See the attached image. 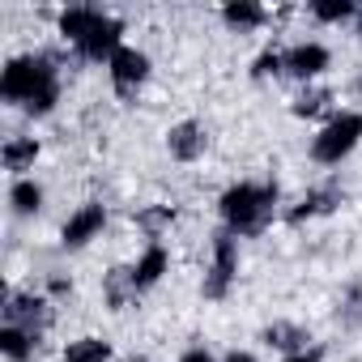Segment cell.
I'll use <instances>...</instances> for the list:
<instances>
[{
  "label": "cell",
  "instance_id": "obj_2",
  "mask_svg": "<svg viewBox=\"0 0 362 362\" xmlns=\"http://www.w3.org/2000/svg\"><path fill=\"white\" fill-rule=\"evenodd\" d=\"M60 35L86 56V60H111L124 43V26L115 18H107L103 9H90V5H77V9H64L60 13Z\"/></svg>",
  "mask_w": 362,
  "mask_h": 362
},
{
  "label": "cell",
  "instance_id": "obj_16",
  "mask_svg": "<svg viewBox=\"0 0 362 362\" xmlns=\"http://www.w3.org/2000/svg\"><path fill=\"white\" fill-rule=\"evenodd\" d=\"M9 205H13L18 218H30V214L43 209V188L35 184V179H18V184L9 188Z\"/></svg>",
  "mask_w": 362,
  "mask_h": 362
},
{
  "label": "cell",
  "instance_id": "obj_3",
  "mask_svg": "<svg viewBox=\"0 0 362 362\" xmlns=\"http://www.w3.org/2000/svg\"><path fill=\"white\" fill-rule=\"evenodd\" d=\"M222 222L230 235H256L273 218L277 205V184H235L222 192Z\"/></svg>",
  "mask_w": 362,
  "mask_h": 362
},
{
  "label": "cell",
  "instance_id": "obj_20",
  "mask_svg": "<svg viewBox=\"0 0 362 362\" xmlns=\"http://www.w3.org/2000/svg\"><path fill=\"white\" fill-rule=\"evenodd\" d=\"M311 13H315L320 22H345V18H358V9L349 5V0H315Z\"/></svg>",
  "mask_w": 362,
  "mask_h": 362
},
{
  "label": "cell",
  "instance_id": "obj_8",
  "mask_svg": "<svg viewBox=\"0 0 362 362\" xmlns=\"http://www.w3.org/2000/svg\"><path fill=\"white\" fill-rule=\"evenodd\" d=\"M205 145H209V132H205V124H197V119H184V124H175V128L166 132V149H170V158H179V162H197V158L205 153Z\"/></svg>",
  "mask_w": 362,
  "mask_h": 362
},
{
  "label": "cell",
  "instance_id": "obj_12",
  "mask_svg": "<svg viewBox=\"0 0 362 362\" xmlns=\"http://www.w3.org/2000/svg\"><path fill=\"white\" fill-rule=\"evenodd\" d=\"M166 269H170V256H166V247H162V243H149V247L141 252V260L132 264V281H136V294H141V290H149V286H158Z\"/></svg>",
  "mask_w": 362,
  "mask_h": 362
},
{
  "label": "cell",
  "instance_id": "obj_25",
  "mask_svg": "<svg viewBox=\"0 0 362 362\" xmlns=\"http://www.w3.org/2000/svg\"><path fill=\"white\" fill-rule=\"evenodd\" d=\"M179 362H214V354L205 345H192V349H184V358H179Z\"/></svg>",
  "mask_w": 362,
  "mask_h": 362
},
{
  "label": "cell",
  "instance_id": "obj_5",
  "mask_svg": "<svg viewBox=\"0 0 362 362\" xmlns=\"http://www.w3.org/2000/svg\"><path fill=\"white\" fill-rule=\"evenodd\" d=\"M235 277H239V247H235V235L230 230H222L218 239H214V264H209V273H205V298H226L230 294V286H235Z\"/></svg>",
  "mask_w": 362,
  "mask_h": 362
},
{
  "label": "cell",
  "instance_id": "obj_19",
  "mask_svg": "<svg viewBox=\"0 0 362 362\" xmlns=\"http://www.w3.org/2000/svg\"><path fill=\"white\" fill-rule=\"evenodd\" d=\"M128 298H136V281H132V269H111V273H107V303L119 311Z\"/></svg>",
  "mask_w": 362,
  "mask_h": 362
},
{
  "label": "cell",
  "instance_id": "obj_10",
  "mask_svg": "<svg viewBox=\"0 0 362 362\" xmlns=\"http://www.w3.org/2000/svg\"><path fill=\"white\" fill-rule=\"evenodd\" d=\"M328 69V47L324 43H294L286 52V73L298 77V81H311Z\"/></svg>",
  "mask_w": 362,
  "mask_h": 362
},
{
  "label": "cell",
  "instance_id": "obj_18",
  "mask_svg": "<svg viewBox=\"0 0 362 362\" xmlns=\"http://www.w3.org/2000/svg\"><path fill=\"white\" fill-rule=\"evenodd\" d=\"M222 22L235 26V30H247V26H260L264 22V9L260 5H247V0H230V5H222Z\"/></svg>",
  "mask_w": 362,
  "mask_h": 362
},
{
  "label": "cell",
  "instance_id": "obj_21",
  "mask_svg": "<svg viewBox=\"0 0 362 362\" xmlns=\"http://www.w3.org/2000/svg\"><path fill=\"white\" fill-rule=\"evenodd\" d=\"M277 73H286V52H264L252 69V77H277Z\"/></svg>",
  "mask_w": 362,
  "mask_h": 362
},
{
  "label": "cell",
  "instance_id": "obj_26",
  "mask_svg": "<svg viewBox=\"0 0 362 362\" xmlns=\"http://www.w3.org/2000/svg\"><path fill=\"white\" fill-rule=\"evenodd\" d=\"M222 362H256V358H252V354H247V349H230V354H226V358H222Z\"/></svg>",
  "mask_w": 362,
  "mask_h": 362
},
{
  "label": "cell",
  "instance_id": "obj_23",
  "mask_svg": "<svg viewBox=\"0 0 362 362\" xmlns=\"http://www.w3.org/2000/svg\"><path fill=\"white\" fill-rule=\"evenodd\" d=\"M170 218H175L170 209H149V214H141L136 222H141L145 230H158V226H170Z\"/></svg>",
  "mask_w": 362,
  "mask_h": 362
},
{
  "label": "cell",
  "instance_id": "obj_1",
  "mask_svg": "<svg viewBox=\"0 0 362 362\" xmlns=\"http://www.w3.org/2000/svg\"><path fill=\"white\" fill-rule=\"evenodd\" d=\"M0 94L5 103L22 107L26 115H47L60 103V77L47 56H18L0 73Z\"/></svg>",
  "mask_w": 362,
  "mask_h": 362
},
{
  "label": "cell",
  "instance_id": "obj_4",
  "mask_svg": "<svg viewBox=\"0 0 362 362\" xmlns=\"http://www.w3.org/2000/svg\"><path fill=\"white\" fill-rule=\"evenodd\" d=\"M358 141H362V111H341V115H332V119L320 128V136L311 141V158H315L320 166H337L341 158L354 153Z\"/></svg>",
  "mask_w": 362,
  "mask_h": 362
},
{
  "label": "cell",
  "instance_id": "obj_7",
  "mask_svg": "<svg viewBox=\"0 0 362 362\" xmlns=\"http://www.w3.org/2000/svg\"><path fill=\"white\" fill-rule=\"evenodd\" d=\"M5 324L26 328V332L39 337L52 324V303L39 298V294H13V290H5Z\"/></svg>",
  "mask_w": 362,
  "mask_h": 362
},
{
  "label": "cell",
  "instance_id": "obj_28",
  "mask_svg": "<svg viewBox=\"0 0 362 362\" xmlns=\"http://www.w3.org/2000/svg\"><path fill=\"white\" fill-rule=\"evenodd\" d=\"M358 35H362V9H358Z\"/></svg>",
  "mask_w": 362,
  "mask_h": 362
},
{
  "label": "cell",
  "instance_id": "obj_22",
  "mask_svg": "<svg viewBox=\"0 0 362 362\" xmlns=\"http://www.w3.org/2000/svg\"><path fill=\"white\" fill-rule=\"evenodd\" d=\"M324 103H328V94H324V90H315V94H303V98L294 103V115H315Z\"/></svg>",
  "mask_w": 362,
  "mask_h": 362
},
{
  "label": "cell",
  "instance_id": "obj_9",
  "mask_svg": "<svg viewBox=\"0 0 362 362\" xmlns=\"http://www.w3.org/2000/svg\"><path fill=\"white\" fill-rule=\"evenodd\" d=\"M103 226H107V209H103V205H81V209L64 222L60 239H64V247H86Z\"/></svg>",
  "mask_w": 362,
  "mask_h": 362
},
{
  "label": "cell",
  "instance_id": "obj_14",
  "mask_svg": "<svg viewBox=\"0 0 362 362\" xmlns=\"http://www.w3.org/2000/svg\"><path fill=\"white\" fill-rule=\"evenodd\" d=\"M0 158H5V170L22 175V170L35 166V158H39V141H35V136H9L5 149H0Z\"/></svg>",
  "mask_w": 362,
  "mask_h": 362
},
{
  "label": "cell",
  "instance_id": "obj_6",
  "mask_svg": "<svg viewBox=\"0 0 362 362\" xmlns=\"http://www.w3.org/2000/svg\"><path fill=\"white\" fill-rule=\"evenodd\" d=\"M107 73H111V86H115L119 98H136V90L149 81V56L136 52V47H119L107 60Z\"/></svg>",
  "mask_w": 362,
  "mask_h": 362
},
{
  "label": "cell",
  "instance_id": "obj_15",
  "mask_svg": "<svg viewBox=\"0 0 362 362\" xmlns=\"http://www.w3.org/2000/svg\"><path fill=\"white\" fill-rule=\"evenodd\" d=\"M35 332H26V328H13V324H5L0 328V354H5L9 362H26L30 354H35Z\"/></svg>",
  "mask_w": 362,
  "mask_h": 362
},
{
  "label": "cell",
  "instance_id": "obj_29",
  "mask_svg": "<svg viewBox=\"0 0 362 362\" xmlns=\"http://www.w3.org/2000/svg\"><path fill=\"white\" fill-rule=\"evenodd\" d=\"M128 362H145V358H128Z\"/></svg>",
  "mask_w": 362,
  "mask_h": 362
},
{
  "label": "cell",
  "instance_id": "obj_17",
  "mask_svg": "<svg viewBox=\"0 0 362 362\" xmlns=\"http://www.w3.org/2000/svg\"><path fill=\"white\" fill-rule=\"evenodd\" d=\"M111 358V345L103 337H81L64 349V362H107Z\"/></svg>",
  "mask_w": 362,
  "mask_h": 362
},
{
  "label": "cell",
  "instance_id": "obj_27",
  "mask_svg": "<svg viewBox=\"0 0 362 362\" xmlns=\"http://www.w3.org/2000/svg\"><path fill=\"white\" fill-rule=\"evenodd\" d=\"M286 362H320V354H315V349H307V354H290Z\"/></svg>",
  "mask_w": 362,
  "mask_h": 362
},
{
  "label": "cell",
  "instance_id": "obj_24",
  "mask_svg": "<svg viewBox=\"0 0 362 362\" xmlns=\"http://www.w3.org/2000/svg\"><path fill=\"white\" fill-rule=\"evenodd\" d=\"M358 320H362V286L349 290V324H358Z\"/></svg>",
  "mask_w": 362,
  "mask_h": 362
},
{
  "label": "cell",
  "instance_id": "obj_11",
  "mask_svg": "<svg viewBox=\"0 0 362 362\" xmlns=\"http://www.w3.org/2000/svg\"><path fill=\"white\" fill-rule=\"evenodd\" d=\"M341 205V188L337 184H324V188H311L294 209H290V222L298 226V222H307V218H324V214H332Z\"/></svg>",
  "mask_w": 362,
  "mask_h": 362
},
{
  "label": "cell",
  "instance_id": "obj_13",
  "mask_svg": "<svg viewBox=\"0 0 362 362\" xmlns=\"http://www.w3.org/2000/svg\"><path fill=\"white\" fill-rule=\"evenodd\" d=\"M307 341H311V337H307L298 324H286V320H277V324L264 328V345L286 349V358H290V354H307Z\"/></svg>",
  "mask_w": 362,
  "mask_h": 362
}]
</instances>
